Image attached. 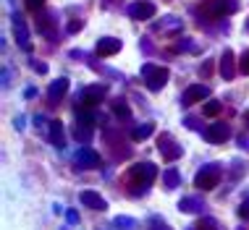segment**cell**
<instances>
[{
	"mask_svg": "<svg viewBox=\"0 0 249 230\" xmlns=\"http://www.w3.org/2000/svg\"><path fill=\"white\" fill-rule=\"evenodd\" d=\"M155 178H158V167H155L152 162H137L134 167H129V175H126V181H129V194L142 196L147 188L152 186Z\"/></svg>",
	"mask_w": 249,
	"mask_h": 230,
	"instance_id": "1",
	"label": "cell"
},
{
	"mask_svg": "<svg viewBox=\"0 0 249 230\" xmlns=\"http://www.w3.org/2000/svg\"><path fill=\"white\" fill-rule=\"evenodd\" d=\"M95 115L92 110H73V126H71V133L79 144H89L92 136H95Z\"/></svg>",
	"mask_w": 249,
	"mask_h": 230,
	"instance_id": "2",
	"label": "cell"
},
{
	"mask_svg": "<svg viewBox=\"0 0 249 230\" xmlns=\"http://www.w3.org/2000/svg\"><path fill=\"white\" fill-rule=\"evenodd\" d=\"M220 178H223V167H220L218 162H207V165H202L197 170V175H194V186L202 188V191H213V188L220 183Z\"/></svg>",
	"mask_w": 249,
	"mask_h": 230,
	"instance_id": "3",
	"label": "cell"
},
{
	"mask_svg": "<svg viewBox=\"0 0 249 230\" xmlns=\"http://www.w3.org/2000/svg\"><path fill=\"white\" fill-rule=\"evenodd\" d=\"M142 76H144L147 89H150V92H160L168 84V79H171V71H168L165 66H158V63H144L142 66Z\"/></svg>",
	"mask_w": 249,
	"mask_h": 230,
	"instance_id": "4",
	"label": "cell"
},
{
	"mask_svg": "<svg viewBox=\"0 0 249 230\" xmlns=\"http://www.w3.org/2000/svg\"><path fill=\"white\" fill-rule=\"evenodd\" d=\"M236 8H239L236 0H202L199 13H202L205 18H210V21H215V18H220V16L233 13Z\"/></svg>",
	"mask_w": 249,
	"mask_h": 230,
	"instance_id": "5",
	"label": "cell"
},
{
	"mask_svg": "<svg viewBox=\"0 0 249 230\" xmlns=\"http://www.w3.org/2000/svg\"><path fill=\"white\" fill-rule=\"evenodd\" d=\"M105 94H107V86L105 84L87 86V89H82V94L76 97V107H73V110H92L95 105H100L105 99Z\"/></svg>",
	"mask_w": 249,
	"mask_h": 230,
	"instance_id": "6",
	"label": "cell"
},
{
	"mask_svg": "<svg viewBox=\"0 0 249 230\" xmlns=\"http://www.w3.org/2000/svg\"><path fill=\"white\" fill-rule=\"evenodd\" d=\"M158 152L165 162H176L181 157V152H184V147H181L171 133H160L158 136Z\"/></svg>",
	"mask_w": 249,
	"mask_h": 230,
	"instance_id": "7",
	"label": "cell"
},
{
	"mask_svg": "<svg viewBox=\"0 0 249 230\" xmlns=\"http://www.w3.org/2000/svg\"><path fill=\"white\" fill-rule=\"evenodd\" d=\"M73 162H76L82 170H97V167L103 165L100 154H97L95 149H89V147H82V149H76V154H73Z\"/></svg>",
	"mask_w": 249,
	"mask_h": 230,
	"instance_id": "8",
	"label": "cell"
},
{
	"mask_svg": "<svg viewBox=\"0 0 249 230\" xmlns=\"http://www.w3.org/2000/svg\"><path fill=\"white\" fill-rule=\"evenodd\" d=\"M55 13H50V11H37V16H35V26H37V32L39 34H45V37H50V39H55L58 34V29H55Z\"/></svg>",
	"mask_w": 249,
	"mask_h": 230,
	"instance_id": "9",
	"label": "cell"
},
{
	"mask_svg": "<svg viewBox=\"0 0 249 230\" xmlns=\"http://www.w3.org/2000/svg\"><path fill=\"white\" fill-rule=\"evenodd\" d=\"M155 13H158V5L152 3V0H137V3L129 5V16L134 21H147V18H152Z\"/></svg>",
	"mask_w": 249,
	"mask_h": 230,
	"instance_id": "10",
	"label": "cell"
},
{
	"mask_svg": "<svg viewBox=\"0 0 249 230\" xmlns=\"http://www.w3.org/2000/svg\"><path fill=\"white\" fill-rule=\"evenodd\" d=\"M202 136H205V141H210V144H223V141L231 139V126L228 123H213L202 131Z\"/></svg>",
	"mask_w": 249,
	"mask_h": 230,
	"instance_id": "11",
	"label": "cell"
},
{
	"mask_svg": "<svg viewBox=\"0 0 249 230\" xmlns=\"http://www.w3.org/2000/svg\"><path fill=\"white\" fill-rule=\"evenodd\" d=\"M13 37H16V45L21 47V50H29V26H26V21H24V16L21 13H13Z\"/></svg>",
	"mask_w": 249,
	"mask_h": 230,
	"instance_id": "12",
	"label": "cell"
},
{
	"mask_svg": "<svg viewBox=\"0 0 249 230\" xmlns=\"http://www.w3.org/2000/svg\"><path fill=\"white\" fill-rule=\"evenodd\" d=\"M207 97H210V86L207 84H192L189 89L184 92L181 102L184 105H197V102H202V99H207Z\"/></svg>",
	"mask_w": 249,
	"mask_h": 230,
	"instance_id": "13",
	"label": "cell"
},
{
	"mask_svg": "<svg viewBox=\"0 0 249 230\" xmlns=\"http://www.w3.org/2000/svg\"><path fill=\"white\" fill-rule=\"evenodd\" d=\"M118 50H121V39H116V37H100L97 45H95V52L100 58H110V55H116Z\"/></svg>",
	"mask_w": 249,
	"mask_h": 230,
	"instance_id": "14",
	"label": "cell"
},
{
	"mask_svg": "<svg viewBox=\"0 0 249 230\" xmlns=\"http://www.w3.org/2000/svg\"><path fill=\"white\" fill-rule=\"evenodd\" d=\"M220 76L226 81H231L236 76V58H233V50H228V47L220 52Z\"/></svg>",
	"mask_w": 249,
	"mask_h": 230,
	"instance_id": "15",
	"label": "cell"
},
{
	"mask_svg": "<svg viewBox=\"0 0 249 230\" xmlns=\"http://www.w3.org/2000/svg\"><path fill=\"white\" fill-rule=\"evenodd\" d=\"M105 141L110 144V152L116 154V157H121V160H124V157H129V154H131V149L126 147V141L121 139V136L116 139V133H113V131H105Z\"/></svg>",
	"mask_w": 249,
	"mask_h": 230,
	"instance_id": "16",
	"label": "cell"
},
{
	"mask_svg": "<svg viewBox=\"0 0 249 230\" xmlns=\"http://www.w3.org/2000/svg\"><path fill=\"white\" fill-rule=\"evenodd\" d=\"M48 139L55 149H63L66 147V139H63V123L60 120H50L48 123Z\"/></svg>",
	"mask_w": 249,
	"mask_h": 230,
	"instance_id": "17",
	"label": "cell"
},
{
	"mask_svg": "<svg viewBox=\"0 0 249 230\" xmlns=\"http://www.w3.org/2000/svg\"><path fill=\"white\" fill-rule=\"evenodd\" d=\"M82 204L89 207V209H95V212H105V209H107V201L100 194H95V191H82Z\"/></svg>",
	"mask_w": 249,
	"mask_h": 230,
	"instance_id": "18",
	"label": "cell"
},
{
	"mask_svg": "<svg viewBox=\"0 0 249 230\" xmlns=\"http://www.w3.org/2000/svg\"><path fill=\"white\" fill-rule=\"evenodd\" d=\"M66 92H69V79L60 76V79H55V81L50 84V89H48V99H50V102H60Z\"/></svg>",
	"mask_w": 249,
	"mask_h": 230,
	"instance_id": "19",
	"label": "cell"
},
{
	"mask_svg": "<svg viewBox=\"0 0 249 230\" xmlns=\"http://www.w3.org/2000/svg\"><path fill=\"white\" fill-rule=\"evenodd\" d=\"M178 209L181 212H189V214H199L202 209H205V201H202L199 196H186V199L178 201Z\"/></svg>",
	"mask_w": 249,
	"mask_h": 230,
	"instance_id": "20",
	"label": "cell"
},
{
	"mask_svg": "<svg viewBox=\"0 0 249 230\" xmlns=\"http://www.w3.org/2000/svg\"><path fill=\"white\" fill-rule=\"evenodd\" d=\"M155 133V123H142V126H134L131 128V139L134 141H144Z\"/></svg>",
	"mask_w": 249,
	"mask_h": 230,
	"instance_id": "21",
	"label": "cell"
},
{
	"mask_svg": "<svg viewBox=\"0 0 249 230\" xmlns=\"http://www.w3.org/2000/svg\"><path fill=\"white\" fill-rule=\"evenodd\" d=\"M110 110H113V115H118L121 120H131V107L126 105V99H113Z\"/></svg>",
	"mask_w": 249,
	"mask_h": 230,
	"instance_id": "22",
	"label": "cell"
},
{
	"mask_svg": "<svg viewBox=\"0 0 249 230\" xmlns=\"http://www.w3.org/2000/svg\"><path fill=\"white\" fill-rule=\"evenodd\" d=\"M163 183H165L168 191H171V188H178L181 186V173L176 170V167H168V170L163 173Z\"/></svg>",
	"mask_w": 249,
	"mask_h": 230,
	"instance_id": "23",
	"label": "cell"
},
{
	"mask_svg": "<svg viewBox=\"0 0 249 230\" xmlns=\"http://www.w3.org/2000/svg\"><path fill=\"white\" fill-rule=\"evenodd\" d=\"M220 110H223V102H218V99H207L205 107H202V113L210 115V118H213V115H218Z\"/></svg>",
	"mask_w": 249,
	"mask_h": 230,
	"instance_id": "24",
	"label": "cell"
},
{
	"mask_svg": "<svg viewBox=\"0 0 249 230\" xmlns=\"http://www.w3.org/2000/svg\"><path fill=\"white\" fill-rule=\"evenodd\" d=\"M194 228H197V230H220L218 220H213V217H199V222Z\"/></svg>",
	"mask_w": 249,
	"mask_h": 230,
	"instance_id": "25",
	"label": "cell"
},
{
	"mask_svg": "<svg viewBox=\"0 0 249 230\" xmlns=\"http://www.w3.org/2000/svg\"><path fill=\"white\" fill-rule=\"evenodd\" d=\"M239 71L244 73V76H249V50L241 52V58H239Z\"/></svg>",
	"mask_w": 249,
	"mask_h": 230,
	"instance_id": "26",
	"label": "cell"
},
{
	"mask_svg": "<svg viewBox=\"0 0 249 230\" xmlns=\"http://www.w3.org/2000/svg\"><path fill=\"white\" fill-rule=\"evenodd\" d=\"M239 217L244 220V222H249V196H247V199L239 204Z\"/></svg>",
	"mask_w": 249,
	"mask_h": 230,
	"instance_id": "27",
	"label": "cell"
},
{
	"mask_svg": "<svg viewBox=\"0 0 249 230\" xmlns=\"http://www.w3.org/2000/svg\"><path fill=\"white\" fill-rule=\"evenodd\" d=\"M24 3H26V8H29L32 13H37V11L45 8V0H24Z\"/></svg>",
	"mask_w": 249,
	"mask_h": 230,
	"instance_id": "28",
	"label": "cell"
},
{
	"mask_svg": "<svg viewBox=\"0 0 249 230\" xmlns=\"http://www.w3.org/2000/svg\"><path fill=\"white\" fill-rule=\"evenodd\" d=\"M29 66H32V71H37V73H48V66H45L42 60H35V58H32Z\"/></svg>",
	"mask_w": 249,
	"mask_h": 230,
	"instance_id": "29",
	"label": "cell"
},
{
	"mask_svg": "<svg viewBox=\"0 0 249 230\" xmlns=\"http://www.w3.org/2000/svg\"><path fill=\"white\" fill-rule=\"evenodd\" d=\"M84 29V21L82 18H71V24H69V32L71 34H76V32H82Z\"/></svg>",
	"mask_w": 249,
	"mask_h": 230,
	"instance_id": "30",
	"label": "cell"
},
{
	"mask_svg": "<svg viewBox=\"0 0 249 230\" xmlns=\"http://www.w3.org/2000/svg\"><path fill=\"white\" fill-rule=\"evenodd\" d=\"M116 228H134L131 217H116Z\"/></svg>",
	"mask_w": 249,
	"mask_h": 230,
	"instance_id": "31",
	"label": "cell"
},
{
	"mask_svg": "<svg viewBox=\"0 0 249 230\" xmlns=\"http://www.w3.org/2000/svg\"><path fill=\"white\" fill-rule=\"evenodd\" d=\"M150 225H152V230H171V228L165 225V222H160L158 217H152V220H150Z\"/></svg>",
	"mask_w": 249,
	"mask_h": 230,
	"instance_id": "32",
	"label": "cell"
},
{
	"mask_svg": "<svg viewBox=\"0 0 249 230\" xmlns=\"http://www.w3.org/2000/svg\"><path fill=\"white\" fill-rule=\"evenodd\" d=\"M184 123H186V126H189V128H192V131H199V128H202V126H199V120H197V118H192V115H189V118H186V120H184Z\"/></svg>",
	"mask_w": 249,
	"mask_h": 230,
	"instance_id": "33",
	"label": "cell"
},
{
	"mask_svg": "<svg viewBox=\"0 0 249 230\" xmlns=\"http://www.w3.org/2000/svg\"><path fill=\"white\" fill-rule=\"evenodd\" d=\"M66 220H69L71 225H79V212H73V209H69V212H66Z\"/></svg>",
	"mask_w": 249,
	"mask_h": 230,
	"instance_id": "34",
	"label": "cell"
},
{
	"mask_svg": "<svg viewBox=\"0 0 249 230\" xmlns=\"http://www.w3.org/2000/svg\"><path fill=\"white\" fill-rule=\"evenodd\" d=\"M210 71H213V66H210V60H207V63L199 68V73H202V76H210Z\"/></svg>",
	"mask_w": 249,
	"mask_h": 230,
	"instance_id": "35",
	"label": "cell"
},
{
	"mask_svg": "<svg viewBox=\"0 0 249 230\" xmlns=\"http://www.w3.org/2000/svg\"><path fill=\"white\" fill-rule=\"evenodd\" d=\"M113 3H118V0H105V5H113Z\"/></svg>",
	"mask_w": 249,
	"mask_h": 230,
	"instance_id": "36",
	"label": "cell"
},
{
	"mask_svg": "<svg viewBox=\"0 0 249 230\" xmlns=\"http://www.w3.org/2000/svg\"><path fill=\"white\" fill-rule=\"evenodd\" d=\"M244 120H247V123H249V113H247V115H244Z\"/></svg>",
	"mask_w": 249,
	"mask_h": 230,
	"instance_id": "37",
	"label": "cell"
},
{
	"mask_svg": "<svg viewBox=\"0 0 249 230\" xmlns=\"http://www.w3.org/2000/svg\"><path fill=\"white\" fill-rule=\"evenodd\" d=\"M186 230H197V228H186Z\"/></svg>",
	"mask_w": 249,
	"mask_h": 230,
	"instance_id": "38",
	"label": "cell"
},
{
	"mask_svg": "<svg viewBox=\"0 0 249 230\" xmlns=\"http://www.w3.org/2000/svg\"><path fill=\"white\" fill-rule=\"evenodd\" d=\"M247 26H249V21H247Z\"/></svg>",
	"mask_w": 249,
	"mask_h": 230,
	"instance_id": "39",
	"label": "cell"
}]
</instances>
